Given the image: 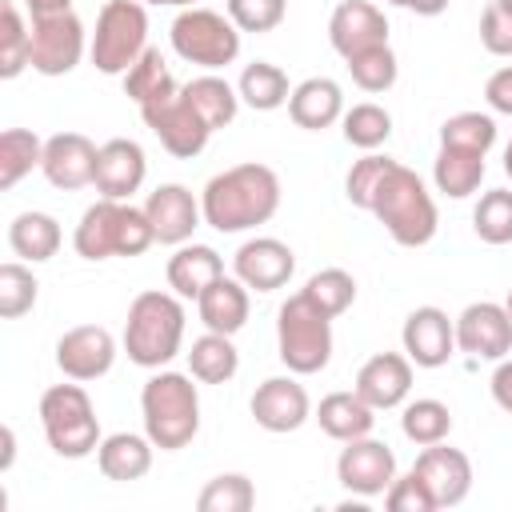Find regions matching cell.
Masks as SVG:
<instances>
[{"label": "cell", "instance_id": "cell-1", "mask_svg": "<svg viewBox=\"0 0 512 512\" xmlns=\"http://www.w3.org/2000/svg\"><path fill=\"white\" fill-rule=\"evenodd\" d=\"M204 224L216 232H248L268 224L280 208V176L268 164H236L216 172L200 192Z\"/></svg>", "mask_w": 512, "mask_h": 512}, {"label": "cell", "instance_id": "cell-2", "mask_svg": "<svg viewBox=\"0 0 512 512\" xmlns=\"http://www.w3.org/2000/svg\"><path fill=\"white\" fill-rule=\"evenodd\" d=\"M360 208L372 212L400 248H424L436 236V224H440L436 200L424 188V180L392 156H388L384 172L376 176V184H372V192L364 196Z\"/></svg>", "mask_w": 512, "mask_h": 512}, {"label": "cell", "instance_id": "cell-3", "mask_svg": "<svg viewBox=\"0 0 512 512\" xmlns=\"http://www.w3.org/2000/svg\"><path fill=\"white\" fill-rule=\"evenodd\" d=\"M192 380L196 376L184 372H156L140 392L144 432L160 452H180L200 432V396Z\"/></svg>", "mask_w": 512, "mask_h": 512}, {"label": "cell", "instance_id": "cell-4", "mask_svg": "<svg viewBox=\"0 0 512 512\" xmlns=\"http://www.w3.org/2000/svg\"><path fill=\"white\" fill-rule=\"evenodd\" d=\"M184 340V304L176 292H140L128 304L124 320V352L140 368H164Z\"/></svg>", "mask_w": 512, "mask_h": 512}, {"label": "cell", "instance_id": "cell-5", "mask_svg": "<svg viewBox=\"0 0 512 512\" xmlns=\"http://www.w3.org/2000/svg\"><path fill=\"white\" fill-rule=\"evenodd\" d=\"M76 252L84 260H108V256H140L156 244V232L148 224L144 208H132L124 200H108L100 196L96 204L84 208L76 236H72Z\"/></svg>", "mask_w": 512, "mask_h": 512}, {"label": "cell", "instance_id": "cell-6", "mask_svg": "<svg viewBox=\"0 0 512 512\" xmlns=\"http://www.w3.org/2000/svg\"><path fill=\"white\" fill-rule=\"evenodd\" d=\"M276 352L288 372L312 376L332 360V316H324L304 292L288 296L276 312Z\"/></svg>", "mask_w": 512, "mask_h": 512}, {"label": "cell", "instance_id": "cell-7", "mask_svg": "<svg viewBox=\"0 0 512 512\" xmlns=\"http://www.w3.org/2000/svg\"><path fill=\"white\" fill-rule=\"evenodd\" d=\"M40 424L48 448L64 460H84L100 448V420L80 384H52L40 396Z\"/></svg>", "mask_w": 512, "mask_h": 512}, {"label": "cell", "instance_id": "cell-8", "mask_svg": "<svg viewBox=\"0 0 512 512\" xmlns=\"http://www.w3.org/2000/svg\"><path fill=\"white\" fill-rule=\"evenodd\" d=\"M92 64L104 76H124L148 52V12L140 0H108L92 32Z\"/></svg>", "mask_w": 512, "mask_h": 512}, {"label": "cell", "instance_id": "cell-9", "mask_svg": "<svg viewBox=\"0 0 512 512\" xmlns=\"http://www.w3.org/2000/svg\"><path fill=\"white\" fill-rule=\"evenodd\" d=\"M168 36L176 56L200 68H228L240 56V28L212 8H184Z\"/></svg>", "mask_w": 512, "mask_h": 512}, {"label": "cell", "instance_id": "cell-10", "mask_svg": "<svg viewBox=\"0 0 512 512\" xmlns=\"http://www.w3.org/2000/svg\"><path fill=\"white\" fill-rule=\"evenodd\" d=\"M28 36V68H36L40 76H64L84 56V24L72 8L32 16Z\"/></svg>", "mask_w": 512, "mask_h": 512}, {"label": "cell", "instance_id": "cell-11", "mask_svg": "<svg viewBox=\"0 0 512 512\" xmlns=\"http://www.w3.org/2000/svg\"><path fill=\"white\" fill-rule=\"evenodd\" d=\"M140 116H144V124L152 128V136H156L172 156H180V160L200 156L204 144H208V136H212V128L200 120V112L188 104L184 92H176V96H168V100H160V104L140 108Z\"/></svg>", "mask_w": 512, "mask_h": 512}, {"label": "cell", "instance_id": "cell-12", "mask_svg": "<svg viewBox=\"0 0 512 512\" xmlns=\"http://www.w3.org/2000/svg\"><path fill=\"white\" fill-rule=\"evenodd\" d=\"M336 480L356 496H380L396 480V456L384 440H372V436L348 440L336 460Z\"/></svg>", "mask_w": 512, "mask_h": 512}, {"label": "cell", "instance_id": "cell-13", "mask_svg": "<svg viewBox=\"0 0 512 512\" xmlns=\"http://www.w3.org/2000/svg\"><path fill=\"white\" fill-rule=\"evenodd\" d=\"M456 348L480 360H504L512 352V316L504 304L480 300L456 316Z\"/></svg>", "mask_w": 512, "mask_h": 512}, {"label": "cell", "instance_id": "cell-14", "mask_svg": "<svg viewBox=\"0 0 512 512\" xmlns=\"http://www.w3.org/2000/svg\"><path fill=\"white\" fill-rule=\"evenodd\" d=\"M56 364L68 380H100L108 376V368L116 364V340L108 328L100 324H80V328H68L60 340H56Z\"/></svg>", "mask_w": 512, "mask_h": 512}, {"label": "cell", "instance_id": "cell-15", "mask_svg": "<svg viewBox=\"0 0 512 512\" xmlns=\"http://www.w3.org/2000/svg\"><path fill=\"white\" fill-rule=\"evenodd\" d=\"M232 272H236L240 284H248V288H256V292H276V288H284V284L292 280L296 256H292V248H288L284 240H276V236H252V240H244V244L236 248Z\"/></svg>", "mask_w": 512, "mask_h": 512}, {"label": "cell", "instance_id": "cell-16", "mask_svg": "<svg viewBox=\"0 0 512 512\" xmlns=\"http://www.w3.org/2000/svg\"><path fill=\"white\" fill-rule=\"evenodd\" d=\"M412 472L428 484L436 508H456V504H464V496L472 492V464H468V456H464L460 448H448L444 440H440V444H428V448L416 456Z\"/></svg>", "mask_w": 512, "mask_h": 512}, {"label": "cell", "instance_id": "cell-17", "mask_svg": "<svg viewBox=\"0 0 512 512\" xmlns=\"http://www.w3.org/2000/svg\"><path fill=\"white\" fill-rule=\"evenodd\" d=\"M96 156L100 148L80 136V132H56L44 140V164L40 172L48 176L52 188H64V192H76L84 184H96Z\"/></svg>", "mask_w": 512, "mask_h": 512}, {"label": "cell", "instance_id": "cell-18", "mask_svg": "<svg viewBox=\"0 0 512 512\" xmlns=\"http://www.w3.org/2000/svg\"><path fill=\"white\" fill-rule=\"evenodd\" d=\"M400 340H404V356L416 368H440V364H448V356L456 348V324L448 320V312L424 304V308L408 312Z\"/></svg>", "mask_w": 512, "mask_h": 512}, {"label": "cell", "instance_id": "cell-19", "mask_svg": "<svg viewBox=\"0 0 512 512\" xmlns=\"http://www.w3.org/2000/svg\"><path fill=\"white\" fill-rule=\"evenodd\" d=\"M308 412H312L308 392L292 376H268L252 392V420L264 432H296L308 420Z\"/></svg>", "mask_w": 512, "mask_h": 512}, {"label": "cell", "instance_id": "cell-20", "mask_svg": "<svg viewBox=\"0 0 512 512\" xmlns=\"http://www.w3.org/2000/svg\"><path fill=\"white\" fill-rule=\"evenodd\" d=\"M328 40L348 60L356 52L388 44V20L372 0H340L332 8V20H328Z\"/></svg>", "mask_w": 512, "mask_h": 512}, {"label": "cell", "instance_id": "cell-21", "mask_svg": "<svg viewBox=\"0 0 512 512\" xmlns=\"http://www.w3.org/2000/svg\"><path fill=\"white\" fill-rule=\"evenodd\" d=\"M144 212H148V224H152V232H156L160 244H188L192 232H196L200 220H204L200 200H196L184 184H160V188L148 196Z\"/></svg>", "mask_w": 512, "mask_h": 512}, {"label": "cell", "instance_id": "cell-22", "mask_svg": "<svg viewBox=\"0 0 512 512\" xmlns=\"http://www.w3.org/2000/svg\"><path fill=\"white\" fill-rule=\"evenodd\" d=\"M356 392L376 408V412H388V408H400L412 392V360L400 356V352H376L372 360L360 364L356 372Z\"/></svg>", "mask_w": 512, "mask_h": 512}, {"label": "cell", "instance_id": "cell-23", "mask_svg": "<svg viewBox=\"0 0 512 512\" xmlns=\"http://www.w3.org/2000/svg\"><path fill=\"white\" fill-rule=\"evenodd\" d=\"M148 176V160H144V148L136 140H108L100 144V156H96V192L108 196V200H128Z\"/></svg>", "mask_w": 512, "mask_h": 512}, {"label": "cell", "instance_id": "cell-24", "mask_svg": "<svg viewBox=\"0 0 512 512\" xmlns=\"http://www.w3.org/2000/svg\"><path fill=\"white\" fill-rule=\"evenodd\" d=\"M288 116L296 128H308V132H320V128H332L340 116H344V92L336 80L328 76H308L292 88L288 96Z\"/></svg>", "mask_w": 512, "mask_h": 512}, {"label": "cell", "instance_id": "cell-25", "mask_svg": "<svg viewBox=\"0 0 512 512\" xmlns=\"http://www.w3.org/2000/svg\"><path fill=\"white\" fill-rule=\"evenodd\" d=\"M248 308H252L248 304V284H240L236 276H220L196 296V312H200L204 328L224 332V336H236L248 324Z\"/></svg>", "mask_w": 512, "mask_h": 512}, {"label": "cell", "instance_id": "cell-26", "mask_svg": "<svg viewBox=\"0 0 512 512\" xmlns=\"http://www.w3.org/2000/svg\"><path fill=\"white\" fill-rule=\"evenodd\" d=\"M224 276V260L208 244H176L168 260V288L184 300H196L212 280Z\"/></svg>", "mask_w": 512, "mask_h": 512}, {"label": "cell", "instance_id": "cell-27", "mask_svg": "<svg viewBox=\"0 0 512 512\" xmlns=\"http://www.w3.org/2000/svg\"><path fill=\"white\" fill-rule=\"evenodd\" d=\"M316 420H320L324 436L348 444V440H360V436L372 432L376 408H372L356 388H352V392H328V396L320 400V408H316Z\"/></svg>", "mask_w": 512, "mask_h": 512}, {"label": "cell", "instance_id": "cell-28", "mask_svg": "<svg viewBox=\"0 0 512 512\" xmlns=\"http://www.w3.org/2000/svg\"><path fill=\"white\" fill-rule=\"evenodd\" d=\"M152 448H156V444L148 440V432H144V436H136V432H112V436L100 440L96 464H100V472H104L108 480L128 484V480L148 476V468H152Z\"/></svg>", "mask_w": 512, "mask_h": 512}, {"label": "cell", "instance_id": "cell-29", "mask_svg": "<svg viewBox=\"0 0 512 512\" xmlns=\"http://www.w3.org/2000/svg\"><path fill=\"white\" fill-rule=\"evenodd\" d=\"M432 180H436V192L452 196V200H464L480 188L484 180V152H468V148H444L436 152V164H432Z\"/></svg>", "mask_w": 512, "mask_h": 512}, {"label": "cell", "instance_id": "cell-30", "mask_svg": "<svg viewBox=\"0 0 512 512\" xmlns=\"http://www.w3.org/2000/svg\"><path fill=\"white\" fill-rule=\"evenodd\" d=\"M8 244L20 260L28 264H44L56 256L60 248V224L48 216V212H20L12 224H8Z\"/></svg>", "mask_w": 512, "mask_h": 512}, {"label": "cell", "instance_id": "cell-31", "mask_svg": "<svg viewBox=\"0 0 512 512\" xmlns=\"http://www.w3.org/2000/svg\"><path fill=\"white\" fill-rule=\"evenodd\" d=\"M240 368V352L232 344V336L224 332H204L200 340H192V352H188V372L200 380V384H228Z\"/></svg>", "mask_w": 512, "mask_h": 512}, {"label": "cell", "instance_id": "cell-32", "mask_svg": "<svg viewBox=\"0 0 512 512\" xmlns=\"http://www.w3.org/2000/svg\"><path fill=\"white\" fill-rule=\"evenodd\" d=\"M124 92H128V100H132L136 108L160 104V100H168V96L180 92L176 80H172V72H168V64H164V56H160V48H148V52L124 72Z\"/></svg>", "mask_w": 512, "mask_h": 512}, {"label": "cell", "instance_id": "cell-33", "mask_svg": "<svg viewBox=\"0 0 512 512\" xmlns=\"http://www.w3.org/2000/svg\"><path fill=\"white\" fill-rule=\"evenodd\" d=\"M180 92L188 96V104L200 112V120H204L212 132H216V128H228V124L236 120L240 92H236L228 80H220V76H196V80H188Z\"/></svg>", "mask_w": 512, "mask_h": 512}, {"label": "cell", "instance_id": "cell-34", "mask_svg": "<svg viewBox=\"0 0 512 512\" xmlns=\"http://www.w3.org/2000/svg\"><path fill=\"white\" fill-rule=\"evenodd\" d=\"M236 92H240V100H244L248 108H256V112H272V108L288 104V96H292L288 76H284L276 64H268V60H252V64L240 72Z\"/></svg>", "mask_w": 512, "mask_h": 512}, {"label": "cell", "instance_id": "cell-35", "mask_svg": "<svg viewBox=\"0 0 512 512\" xmlns=\"http://www.w3.org/2000/svg\"><path fill=\"white\" fill-rule=\"evenodd\" d=\"M44 164V144L28 128H8L0 132V188H16L32 168Z\"/></svg>", "mask_w": 512, "mask_h": 512}, {"label": "cell", "instance_id": "cell-36", "mask_svg": "<svg viewBox=\"0 0 512 512\" xmlns=\"http://www.w3.org/2000/svg\"><path fill=\"white\" fill-rule=\"evenodd\" d=\"M400 428H404V436H408L412 444L428 448V444H440V440H448V432H452V412H448V404H440V400L424 396V400H412V404H404Z\"/></svg>", "mask_w": 512, "mask_h": 512}, {"label": "cell", "instance_id": "cell-37", "mask_svg": "<svg viewBox=\"0 0 512 512\" xmlns=\"http://www.w3.org/2000/svg\"><path fill=\"white\" fill-rule=\"evenodd\" d=\"M440 144L444 148H468V152H484L496 144V120L488 112H456L440 124Z\"/></svg>", "mask_w": 512, "mask_h": 512}, {"label": "cell", "instance_id": "cell-38", "mask_svg": "<svg viewBox=\"0 0 512 512\" xmlns=\"http://www.w3.org/2000/svg\"><path fill=\"white\" fill-rule=\"evenodd\" d=\"M324 316H340V312H348L352 308V300H356V280H352V272H344V268H320L304 288H300Z\"/></svg>", "mask_w": 512, "mask_h": 512}, {"label": "cell", "instance_id": "cell-39", "mask_svg": "<svg viewBox=\"0 0 512 512\" xmlns=\"http://www.w3.org/2000/svg\"><path fill=\"white\" fill-rule=\"evenodd\" d=\"M340 120H344V140H348L352 148H364V152L380 148V144L392 136V116H388L380 104H372V100L352 104Z\"/></svg>", "mask_w": 512, "mask_h": 512}, {"label": "cell", "instance_id": "cell-40", "mask_svg": "<svg viewBox=\"0 0 512 512\" xmlns=\"http://www.w3.org/2000/svg\"><path fill=\"white\" fill-rule=\"evenodd\" d=\"M472 228L484 244H512V188H492L472 212Z\"/></svg>", "mask_w": 512, "mask_h": 512}, {"label": "cell", "instance_id": "cell-41", "mask_svg": "<svg viewBox=\"0 0 512 512\" xmlns=\"http://www.w3.org/2000/svg\"><path fill=\"white\" fill-rule=\"evenodd\" d=\"M252 504H256V488L240 472H224V476L208 480L204 492L196 496L200 512H248Z\"/></svg>", "mask_w": 512, "mask_h": 512}, {"label": "cell", "instance_id": "cell-42", "mask_svg": "<svg viewBox=\"0 0 512 512\" xmlns=\"http://www.w3.org/2000/svg\"><path fill=\"white\" fill-rule=\"evenodd\" d=\"M348 72H352V84L364 88V92H388L396 84V52L388 44H376L368 52H356L348 56Z\"/></svg>", "mask_w": 512, "mask_h": 512}, {"label": "cell", "instance_id": "cell-43", "mask_svg": "<svg viewBox=\"0 0 512 512\" xmlns=\"http://www.w3.org/2000/svg\"><path fill=\"white\" fill-rule=\"evenodd\" d=\"M36 292H40V284H36L32 268H24V264H16V260L0 264V316H4V320H16V316L32 312Z\"/></svg>", "mask_w": 512, "mask_h": 512}, {"label": "cell", "instance_id": "cell-44", "mask_svg": "<svg viewBox=\"0 0 512 512\" xmlns=\"http://www.w3.org/2000/svg\"><path fill=\"white\" fill-rule=\"evenodd\" d=\"M4 32H0V76L4 80H12V76H20L24 68H28V24H24V16H20V8L12 4V0H4Z\"/></svg>", "mask_w": 512, "mask_h": 512}, {"label": "cell", "instance_id": "cell-45", "mask_svg": "<svg viewBox=\"0 0 512 512\" xmlns=\"http://www.w3.org/2000/svg\"><path fill=\"white\" fill-rule=\"evenodd\" d=\"M288 12V0H228V20L240 32H272Z\"/></svg>", "mask_w": 512, "mask_h": 512}, {"label": "cell", "instance_id": "cell-46", "mask_svg": "<svg viewBox=\"0 0 512 512\" xmlns=\"http://www.w3.org/2000/svg\"><path fill=\"white\" fill-rule=\"evenodd\" d=\"M480 44L492 56H512V0H488L480 16Z\"/></svg>", "mask_w": 512, "mask_h": 512}, {"label": "cell", "instance_id": "cell-47", "mask_svg": "<svg viewBox=\"0 0 512 512\" xmlns=\"http://www.w3.org/2000/svg\"><path fill=\"white\" fill-rule=\"evenodd\" d=\"M384 504H388L392 512H436V500H432L428 484H424L416 472L392 480L388 492H384Z\"/></svg>", "mask_w": 512, "mask_h": 512}, {"label": "cell", "instance_id": "cell-48", "mask_svg": "<svg viewBox=\"0 0 512 512\" xmlns=\"http://www.w3.org/2000/svg\"><path fill=\"white\" fill-rule=\"evenodd\" d=\"M484 100H488V108H492V112L512 116V64L488 76V84H484Z\"/></svg>", "mask_w": 512, "mask_h": 512}, {"label": "cell", "instance_id": "cell-49", "mask_svg": "<svg viewBox=\"0 0 512 512\" xmlns=\"http://www.w3.org/2000/svg\"><path fill=\"white\" fill-rule=\"evenodd\" d=\"M488 384H492V400L512 416V360H500Z\"/></svg>", "mask_w": 512, "mask_h": 512}, {"label": "cell", "instance_id": "cell-50", "mask_svg": "<svg viewBox=\"0 0 512 512\" xmlns=\"http://www.w3.org/2000/svg\"><path fill=\"white\" fill-rule=\"evenodd\" d=\"M452 0H404V8H412L416 16H440Z\"/></svg>", "mask_w": 512, "mask_h": 512}, {"label": "cell", "instance_id": "cell-51", "mask_svg": "<svg viewBox=\"0 0 512 512\" xmlns=\"http://www.w3.org/2000/svg\"><path fill=\"white\" fill-rule=\"evenodd\" d=\"M28 4V16H44V12H64L72 8V0H24Z\"/></svg>", "mask_w": 512, "mask_h": 512}, {"label": "cell", "instance_id": "cell-52", "mask_svg": "<svg viewBox=\"0 0 512 512\" xmlns=\"http://www.w3.org/2000/svg\"><path fill=\"white\" fill-rule=\"evenodd\" d=\"M12 444H16V436H12V428H4V460H0V468H12Z\"/></svg>", "mask_w": 512, "mask_h": 512}, {"label": "cell", "instance_id": "cell-53", "mask_svg": "<svg viewBox=\"0 0 512 512\" xmlns=\"http://www.w3.org/2000/svg\"><path fill=\"white\" fill-rule=\"evenodd\" d=\"M140 4H176V8H196V0H140Z\"/></svg>", "mask_w": 512, "mask_h": 512}, {"label": "cell", "instance_id": "cell-54", "mask_svg": "<svg viewBox=\"0 0 512 512\" xmlns=\"http://www.w3.org/2000/svg\"><path fill=\"white\" fill-rule=\"evenodd\" d=\"M504 172H508V180H512V140H508V148H504Z\"/></svg>", "mask_w": 512, "mask_h": 512}, {"label": "cell", "instance_id": "cell-55", "mask_svg": "<svg viewBox=\"0 0 512 512\" xmlns=\"http://www.w3.org/2000/svg\"><path fill=\"white\" fill-rule=\"evenodd\" d=\"M504 308H508V316H512V288H508V300H504Z\"/></svg>", "mask_w": 512, "mask_h": 512}, {"label": "cell", "instance_id": "cell-56", "mask_svg": "<svg viewBox=\"0 0 512 512\" xmlns=\"http://www.w3.org/2000/svg\"><path fill=\"white\" fill-rule=\"evenodd\" d=\"M388 4H400V8H404V0H388Z\"/></svg>", "mask_w": 512, "mask_h": 512}]
</instances>
